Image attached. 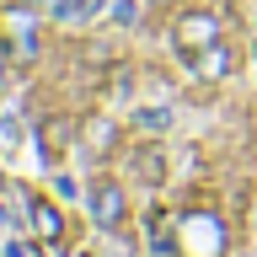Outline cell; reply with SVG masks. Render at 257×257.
Segmentation results:
<instances>
[{
	"label": "cell",
	"mask_w": 257,
	"mask_h": 257,
	"mask_svg": "<svg viewBox=\"0 0 257 257\" xmlns=\"http://www.w3.org/2000/svg\"><path fill=\"white\" fill-rule=\"evenodd\" d=\"M91 214L102 230H112V225L123 220V193H118V182H96L91 188Z\"/></svg>",
	"instance_id": "cell-4"
},
{
	"label": "cell",
	"mask_w": 257,
	"mask_h": 257,
	"mask_svg": "<svg viewBox=\"0 0 257 257\" xmlns=\"http://www.w3.org/2000/svg\"><path fill=\"white\" fill-rule=\"evenodd\" d=\"M225 225L220 214H204V209H193L177 220V252L182 257H225Z\"/></svg>",
	"instance_id": "cell-1"
},
{
	"label": "cell",
	"mask_w": 257,
	"mask_h": 257,
	"mask_svg": "<svg viewBox=\"0 0 257 257\" xmlns=\"http://www.w3.org/2000/svg\"><path fill=\"white\" fill-rule=\"evenodd\" d=\"M80 134H86V140H91L96 150H107V140H112V128L102 123V118H91V123H80Z\"/></svg>",
	"instance_id": "cell-9"
},
{
	"label": "cell",
	"mask_w": 257,
	"mask_h": 257,
	"mask_svg": "<svg viewBox=\"0 0 257 257\" xmlns=\"http://www.w3.org/2000/svg\"><path fill=\"white\" fill-rule=\"evenodd\" d=\"M96 6H102V0H59V16H64V22H86Z\"/></svg>",
	"instance_id": "cell-8"
},
{
	"label": "cell",
	"mask_w": 257,
	"mask_h": 257,
	"mask_svg": "<svg viewBox=\"0 0 257 257\" xmlns=\"http://www.w3.org/2000/svg\"><path fill=\"white\" fill-rule=\"evenodd\" d=\"M172 43H177L182 59H193V54H204L209 43H220V22H214L209 11H188V16L172 27Z\"/></svg>",
	"instance_id": "cell-2"
},
{
	"label": "cell",
	"mask_w": 257,
	"mask_h": 257,
	"mask_svg": "<svg viewBox=\"0 0 257 257\" xmlns=\"http://www.w3.org/2000/svg\"><path fill=\"white\" fill-rule=\"evenodd\" d=\"M134 172H140L145 182H161V177H166V150H161V145H140V150H134Z\"/></svg>",
	"instance_id": "cell-7"
},
{
	"label": "cell",
	"mask_w": 257,
	"mask_h": 257,
	"mask_svg": "<svg viewBox=\"0 0 257 257\" xmlns=\"http://www.w3.org/2000/svg\"><path fill=\"white\" fill-rule=\"evenodd\" d=\"M27 214H32V230H38L48 246H64V214L48 204V198H32V204H27Z\"/></svg>",
	"instance_id": "cell-5"
},
{
	"label": "cell",
	"mask_w": 257,
	"mask_h": 257,
	"mask_svg": "<svg viewBox=\"0 0 257 257\" xmlns=\"http://www.w3.org/2000/svg\"><path fill=\"white\" fill-rule=\"evenodd\" d=\"M0 220H6V209H0Z\"/></svg>",
	"instance_id": "cell-10"
},
{
	"label": "cell",
	"mask_w": 257,
	"mask_h": 257,
	"mask_svg": "<svg viewBox=\"0 0 257 257\" xmlns=\"http://www.w3.org/2000/svg\"><path fill=\"white\" fill-rule=\"evenodd\" d=\"M188 64H193V75H204V80H225V75H230V64H236V54H230L225 43H209L204 54H193Z\"/></svg>",
	"instance_id": "cell-6"
},
{
	"label": "cell",
	"mask_w": 257,
	"mask_h": 257,
	"mask_svg": "<svg viewBox=\"0 0 257 257\" xmlns=\"http://www.w3.org/2000/svg\"><path fill=\"white\" fill-rule=\"evenodd\" d=\"M0 38H6L16 54H38V32H32V16L27 11H6V16H0Z\"/></svg>",
	"instance_id": "cell-3"
}]
</instances>
